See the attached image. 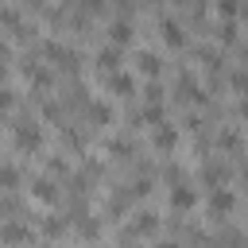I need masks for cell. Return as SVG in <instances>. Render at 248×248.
Here are the masks:
<instances>
[{"instance_id":"cell-1","label":"cell","mask_w":248,"mask_h":248,"mask_svg":"<svg viewBox=\"0 0 248 248\" xmlns=\"http://www.w3.org/2000/svg\"><path fill=\"white\" fill-rule=\"evenodd\" d=\"M232 205H236V194H232L229 186H213V198H209V213H213V217H225V213H232Z\"/></svg>"},{"instance_id":"cell-2","label":"cell","mask_w":248,"mask_h":248,"mask_svg":"<svg viewBox=\"0 0 248 248\" xmlns=\"http://www.w3.org/2000/svg\"><path fill=\"white\" fill-rule=\"evenodd\" d=\"M155 229H159L155 209H140V213L128 221V236H147V232H155Z\"/></svg>"},{"instance_id":"cell-3","label":"cell","mask_w":248,"mask_h":248,"mask_svg":"<svg viewBox=\"0 0 248 248\" xmlns=\"http://www.w3.org/2000/svg\"><path fill=\"white\" fill-rule=\"evenodd\" d=\"M155 147H159V151H174V147H178V128L167 124V120H159V124H155Z\"/></svg>"},{"instance_id":"cell-4","label":"cell","mask_w":248,"mask_h":248,"mask_svg":"<svg viewBox=\"0 0 248 248\" xmlns=\"http://www.w3.org/2000/svg\"><path fill=\"white\" fill-rule=\"evenodd\" d=\"M43 54H46V58H54L58 66H66V70H78V58H74V50H70V46H58V43H43Z\"/></svg>"},{"instance_id":"cell-5","label":"cell","mask_w":248,"mask_h":248,"mask_svg":"<svg viewBox=\"0 0 248 248\" xmlns=\"http://www.w3.org/2000/svg\"><path fill=\"white\" fill-rule=\"evenodd\" d=\"M194 202H198V194H194L186 182L170 186V205H174V209H194Z\"/></svg>"},{"instance_id":"cell-6","label":"cell","mask_w":248,"mask_h":248,"mask_svg":"<svg viewBox=\"0 0 248 248\" xmlns=\"http://www.w3.org/2000/svg\"><path fill=\"white\" fill-rule=\"evenodd\" d=\"M85 120H89L93 128H101V124H108V120H112V112H108V105H105V101H89V105H85Z\"/></svg>"},{"instance_id":"cell-7","label":"cell","mask_w":248,"mask_h":248,"mask_svg":"<svg viewBox=\"0 0 248 248\" xmlns=\"http://www.w3.org/2000/svg\"><path fill=\"white\" fill-rule=\"evenodd\" d=\"M159 27H163V43L167 46H186V35H182V27L174 19H159Z\"/></svg>"},{"instance_id":"cell-8","label":"cell","mask_w":248,"mask_h":248,"mask_svg":"<svg viewBox=\"0 0 248 248\" xmlns=\"http://www.w3.org/2000/svg\"><path fill=\"white\" fill-rule=\"evenodd\" d=\"M16 140H19V147H27V151H31V147H39V140H43V136H39V128L27 120V124H16Z\"/></svg>"},{"instance_id":"cell-9","label":"cell","mask_w":248,"mask_h":248,"mask_svg":"<svg viewBox=\"0 0 248 248\" xmlns=\"http://www.w3.org/2000/svg\"><path fill=\"white\" fill-rule=\"evenodd\" d=\"M108 39H112L116 46H128V43H132V23H128V19H116V23L108 27Z\"/></svg>"},{"instance_id":"cell-10","label":"cell","mask_w":248,"mask_h":248,"mask_svg":"<svg viewBox=\"0 0 248 248\" xmlns=\"http://www.w3.org/2000/svg\"><path fill=\"white\" fill-rule=\"evenodd\" d=\"M108 89H112L116 97H132V78L120 74V70H112V74H108Z\"/></svg>"},{"instance_id":"cell-11","label":"cell","mask_w":248,"mask_h":248,"mask_svg":"<svg viewBox=\"0 0 248 248\" xmlns=\"http://www.w3.org/2000/svg\"><path fill=\"white\" fill-rule=\"evenodd\" d=\"M97 62H101V70H105V74H112V70L120 66V50H116V43H112V46H105V50L97 54Z\"/></svg>"},{"instance_id":"cell-12","label":"cell","mask_w":248,"mask_h":248,"mask_svg":"<svg viewBox=\"0 0 248 248\" xmlns=\"http://www.w3.org/2000/svg\"><path fill=\"white\" fill-rule=\"evenodd\" d=\"M178 97H182V101H202V93H198V81H194L190 74H182V78H178Z\"/></svg>"},{"instance_id":"cell-13","label":"cell","mask_w":248,"mask_h":248,"mask_svg":"<svg viewBox=\"0 0 248 248\" xmlns=\"http://www.w3.org/2000/svg\"><path fill=\"white\" fill-rule=\"evenodd\" d=\"M136 62H140V70H143V74H159V70H163V58H159V54H151V50H143Z\"/></svg>"},{"instance_id":"cell-14","label":"cell","mask_w":248,"mask_h":248,"mask_svg":"<svg viewBox=\"0 0 248 248\" xmlns=\"http://www.w3.org/2000/svg\"><path fill=\"white\" fill-rule=\"evenodd\" d=\"M31 194H35V198H39V202H54V198H58V194H54V186H50V182H46V178H39V182H35V186H31Z\"/></svg>"},{"instance_id":"cell-15","label":"cell","mask_w":248,"mask_h":248,"mask_svg":"<svg viewBox=\"0 0 248 248\" xmlns=\"http://www.w3.org/2000/svg\"><path fill=\"white\" fill-rule=\"evenodd\" d=\"M62 229H66V221H58V217H46V221H43V232H46V236H58Z\"/></svg>"},{"instance_id":"cell-16","label":"cell","mask_w":248,"mask_h":248,"mask_svg":"<svg viewBox=\"0 0 248 248\" xmlns=\"http://www.w3.org/2000/svg\"><path fill=\"white\" fill-rule=\"evenodd\" d=\"M217 8H221V16H225V19H232V16L240 12V4H236V0H221Z\"/></svg>"},{"instance_id":"cell-17","label":"cell","mask_w":248,"mask_h":248,"mask_svg":"<svg viewBox=\"0 0 248 248\" xmlns=\"http://www.w3.org/2000/svg\"><path fill=\"white\" fill-rule=\"evenodd\" d=\"M108 147H112V151H116V155H120V159H124V155H128V151H132V143H128V140H112V143H108Z\"/></svg>"},{"instance_id":"cell-18","label":"cell","mask_w":248,"mask_h":248,"mask_svg":"<svg viewBox=\"0 0 248 248\" xmlns=\"http://www.w3.org/2000/svg\"><path fill=\"white\" fill-rule=\"evenodd\" d=\"M43 112H46V116H50V120H62V108H58V105H54V101H46V105H43Z\"/></svg>"},{"instance_id":"cell-19","label":"cell","mask_w":248,"mask_h":248,"mask_svg":"<svg viewBox=\"0 0 248 248\" xmlns=\"http://www.w3.org/2000/svg\"><path fill=\"white\" fill-rule=\"evenodd\" d=\"M221 143H225V147H240V136H236V132H221Z\"/></svg>"},{"instance_id":"cell-20","label":"cell","mask_w":248,"mask_h":248,"mask_svg":"<svg viewBox=\"0 0 248 248\" xmlns=\"http://www.w3.org/2000/svg\"><path fill=\"white\" fill-rule=\"evenodd\" d=\"M232 85H236V89H248V74L236 70V74H232Z\"/></svg>"},{"instance_id":"cell-21","label":"cell","mask_w":248,"mask_h":248,"mask_svg":"<svg viewBox=\"0 0 248 248\" xmlns=\"http://www.w3.org/2000/svg\"><path fill=\"white\" fill-rule=\"evenodd\" d=\"M155 248H178V244H174V240H163V244H155Z\"/></svg>"},{"instance_id":"cell-22","label":"cell","mask_w":248,"mask_h":248,"mask_svg":"<svg viewBox=\"0 0 248 248\" xmlns=\"http://www.w3.org/2000/svg\"><path fill=\"white\" fill-rule=\"evenodd\" d=\"M116 4H120V8H128V4H132V0H116Z\"/></svg>"},{"instance_id":"cell-23","label":"cell","mask_w":248,"mask_h":248,"mask_svg":"<svg viewBox=\"0 0 248 248\" xmlns=\"http://www.w3.org/2000/svg\"><path fill=\"white\" fill-rule=\"evenodd\" d=\"M244 62H248V50H244Z\"/></svg>"},{"instance_id":"cell-24","label":"cell","mask_w":248,"mask_h":248,"mask_svg":"<svg viewBox=\"0 0 248 248\" xmlns=\"http://www.w3.org/2000/svg\"><path fill=\"white\" fill-rule=\"evenodd\" d=\"M174 4H186V0H174Z\"/></svg>"},{"instance_id":"cell-25","label":"cell","mask_w":248,"mask_h":248,"mask_svg":"<svg viewBox=\"0 0 248 248\" xmlns=\"http://www.w3.org/2000/svg\"><path fill=\"white\" fill-rule=\"evenodd\" d=\"M244 16H248V12H244Z\"/></svg>"}]
</instances>
